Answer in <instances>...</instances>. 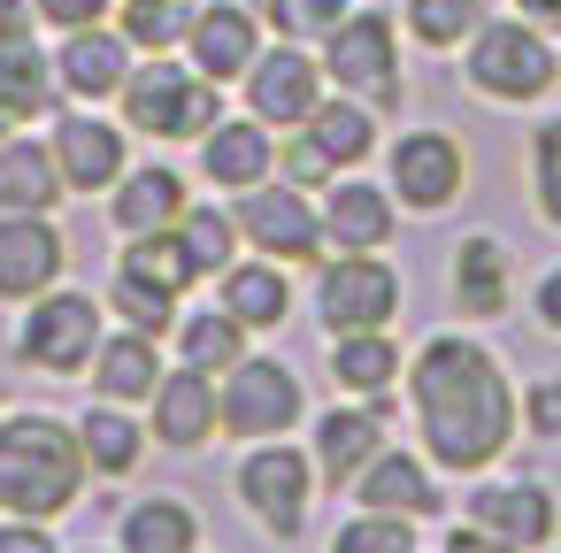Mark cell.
I'll list each match as a JSON object with an SVG mask.
<instances>
[{
  "instance_id": "obj_1",
  "label": "cell",
  "mask_w": 561,
  "mask_h": 553,
  "mask_svg": "<svg viewBox=\"0 0 561 553\" xmlns=\"http://www.w3.org/2000/svg\"><path fill=\"white\" fill-rule=\"evenodd\" d=\"M408 400H415V423H423V461H438L454 476L492 469L515 446V423H523L500 354L469 331H438V338L415 346Z\"/></svg>"
},
{
  "instance_id": "obj_2",
  "label": "cell",
  "mask_w": 561,
  "mask_h": 553,
  "mask_svg": "<svg viewBox=\"0 0 561 553\" xmlns=\"http://www.w3.org/2000/svg\"><path fill=\"white\" fill-rule=\"evenodd\" d=\"M85 476L93 469H85L78 423H62V415H9L0 423V515L55 522L78 507Z\"/></svg>"
},
{
  "instance_id": "obj_3",
  "label": "cell",
  "mask_w": 561,
  "mask_h": 553,
  "mask_svg": "<svg viewBox=\"0 0 561 553\" xmlns=\"http://www.w3.org/2000/svg\"><path fill=\"white\" fill-rule=\"evenodd\" d=\"M469 93L477 101H500V108H523V101H546L553 93V78H561V55H553V39L538 32V24H523V16H507V24H477V39H469Z\"/></svg>"
},
{
  "instance_id": "obj_4",
  "label": "cell",
  "mask_w": 561,
  "mask_h": 553,
  "mask_svg": "<svg viewBox=\"0 0 561 553\" xmlns=\"http://www.w3.org/2000/svg\"><path fill=\"white\" fill-rule=\"evenodd\" d=\"M216 93H224V85H208L201 70H178L170 55H147V62L124 70V85H116L124 124H131L139 139H201V131H216V116H224Z\"/></svg>"
},
{
  "instance_id": "obj_5",
  "label": "cell",
  "mask_w": 561,
  "mask_h": 553,
  "mask_svg": "<svg viewBox=\"0 0 561 553\" xmlns=\"http://www.w3.org/2000/svg\"><path fill=\"white\" fill-rule=\"evenodd\" d=\"M231 492L239 507L270 530V538H300L308 530V499H316V461L285 438H262L247 446V461L231 469Z\"/></svg>"
},
{
  "instance_id": "obj_6",
  "label": "cell",
  "mask_w": 561,
  "mask_h": 553,
  "mask_svg": "<svg viewBox=\"0 0 561 553\" xmlns=\"http://www.w3.org/2000/svg\"><path fill=\"white\" fill-rule=\"evenodd\" d=\"M323 78L354 101H377L392 108L400 101V32L377 16V9H346L331 32H323Z\"/></svg>"
},
{
  "instance_id": "obj_7",
  "label": "cell",
  "mask_w": 561,
  "mask_h": 553,
  "mask_svg": "<svg viewBox=\"0 0 561 553\" xmlns=\"http://www.w3.org/2000/svg\"><path fill=\"white\" fill-rule=\"evenodd\" d=\"M400 315V269L385 254H331L316 269V323L331 338L346 331H392Z\"/></svg>"
},
{
  "instance_id": "obj_8",
  "label": "cell",
  "mask_w": 561,
  "mask_h": 553,
  "mask_svg": "<svg viewBox=\"0 0 561 553\" xmlns=\"http://www.w3.org/2000/svg\"><path fill=\"white\" fill-rule=\"evenodd\" d=\"M216 407H224V430L231 438H285L293 423H300V407H308V392H300V377L285 369V361H231L224 377H216Z\"/></svg>"
},
{
  "instance_id": "obj_9",
  "label": "cell",
  "mask_w": 561,
  "mask_h": 553,
  "mask_svg": "<svg viewBox=\"0 0 561 553\" xmlns=\"http://www.w3.org/2000/svg\"><path fill=\"white\" fill-rule=\"evenodd\" d=\"M385 193H392L408 216H446V208L469 193V154H461V139H454V131H400V139H392Z\"/></svg>"
},
{
  "instance_id": "obj_10",
  "label": "cell",
  "mask_w": 561,
  "mask_h": 553,
  "mask_svg": "<svg viewBox=\"0 0 561 553\" xmlns=\"http://www.w3.org/2000/svg\"><path fill=\"white\" fill-rule=\"evenodd\" d=\"M101 338H108V331H101V300L55 292V285H47V292L32 300V315L16 323V354H24L32 369H47V377H78Z\"/></svg>"
},
{
  "instance_id": "obj_11",
  "label": "cell",
  "mask_w": 561,
  "mask_h": 553,
  "mask_svg": "<svg viewBox=\"0 0 561 553\" xmlns=\"http://www.w3.org/2000/svg\"><path fill=\"white\" fill-rule=\"evenodd\" d=\"M231 223H239V239H247L254 254H270V262H316V254H323V216H316L308 193L285 185V177L247 185L239 208H231Z\"/></svg>"
},
{
  "instance_id": "obj_12",
  "label": "cell",
  "mask_w": 561,
  "mask_h": 553,
  "mask_svg": "<svg viewBox=\"0 0 561 553\" xmlns=\"http://www.w3.org/2000/svg\"><path fill=\"white\" fill-rule=\"evenodd\" d=\"M461 522H477L484 538H500L507 553H538L553 545L561 530V499L538 484V476H500V484H477L461 499Z\"/></svg>"
},
{
  "instance_id": "obj_13",
  "label": "cell",
  "mask_w": 561,
  "mask_h": 553,
  "mask_svg": "<svg viewBox=\"0 0 561 553\" xmlns=\"http://www.w3.org/2000/svg\"><path fill=\"white\" fill-rule=\"evenodd\" d=\"M239 85H247V116H254V124H270V131H300L308 108L323 101V62H308L300 39H277V47L254 55V70H247Z\"/></svg>"
},
{
  "instance_id": "obj_14",
  "label": "cell",
  "mask_w": 561,
  "mask_h": 553,
  "mask_svg": "<svg viewBox=\"0 0 561 553\" xmlns=\"http://www.w3.org/2000/svg\"><path fill=\"white\" fill-rule=\"evenodd\" d=\"M193 70L208 85H239L262 55V16L247 9V0H208V9H193Z\"/></svg>"
},
{
  "instance_id": "obj_15",
  "label": "cell",
  "mask_w": 561,
  "mask_h": 553,
  "mask_svg": "<svg viewBox=\"0 0 561 553\" xmlns=\"http://www.w3.org/2000/svg\"><path fill=\"white\" fill-rule=\"evenodd\" d=\"M70 246L55 231V216H0V300H39L47 285H62Z\"/></svg>"
},
{
  "instance_id": "obj_16",
  "label": "cell",
  "mask_w": 561,
  "mask_h": 553,
  "mask_svg": "<svg viewBox=\"0 0 561 553\" xmlns=\"http://www.w3.org/2000/svg\"><path fill=\"white\" fill-rule=\"evenodd\" d=\"M55 170H62V185L70 193H108L124 170H131V147H124V131L116 124H101V116H55Z\"/></svg>"
},
{
  "instance_id": "obj_17",
  "label": "cell",
  "mask_w": 561,
  "mask_h": 553,
  "mask_svg": "<svg viewBox=\"0 0 561 553\" xmlns=\"http://www.w3.org/2000/svg\"><path fill=\"white\" fill-rule=\"evenodd\" d=\"M147 407H154L147 438H162V446H178V453H193V446H208V438L224 430L216 377H201V369H162V384L147 392Z\"/></svg>"
},
{
  "instance_id": "obj_18",
  "label": "cell",
  "mask_w": 561,
  "mask_h": 553,
  "mask_svg": "<svg viewBox=\"0 0 561 553\" xmlns=\"http://www.w3.org/2000/svg\"><path fill=\"white\" fill-rule=\"evenodd\" d=\"M362 507H377V515H408V522H431L438 515V476H431V461H415V453H400V446H377L362 469H354V484H346Z\"/></svg>"
},
{
  "instance_id": "obj_19",
  "label": "cell",
  "mask_w": 561,
  "mask_h": 553,
  "mask_svg": "<svg viewBox=\"0 0 561 553\" xmlns=\"http://www.w3.org/2000/svg\"><path fill=\"white\" fill-rule=\"evenodd\" d=\"M392 223H400V200L377 193L369 177H339L323 193V246H339V254H385Z\"/></svg>"
},
{
  "instance_id": "obj_20",
  "label": "cell",
  "mask_w": 561,
  "mask_h": 553,
  "mask_svg": "<svg viewBox=\"0 0 561 553\" xmlns=\"http://www.w3.org/2000/svg\"><path fill=\"white\" fill-rule=\"evenodd\" d=\"M185 200H193V185H185L178 170H162V162H139V170H124V177L108 185V223H116V239L170 231V223L185 216Z\"/></svg>"
},
{
  "instance_id": "obj_21",
  "label": "cell",
  "mask_w": 561,
  "mask_h": 553,
  "mask_svg": "<svg viewBox=\"0 0 561 553\" xmlns=\"http://www.w3.org/2000/svg\"><path fill=\"white\" fill-rule=\"evenodd\" d=\"M377 446H385V400H354V407L316 415V476L323 484H354V469Z\"/></svg>"
},
{
  "instance_id": "obj_22",
  "label": "cell",
  "mask_w": 561,
  "mask_h": 553,
  "mask_svg": "<svg viewBox=\"0 0 561 553\" xmlns=\"http://www.w3.org/2000/svg\"><path fill=\"white\" fill-rule=\"evenodd\" d=\"M124 70H131V39H124V32H101V24L62 32V55H55L62 93H78V101H116Z\"/></svg>"
},
{
  "instance_id": "obj_23",
  "label": "cell",
  "mask_w": 561,
  "mask_h": 553,
  "mask_svg": "<svg viewBox=\"0 0 561 553\" xmlns=\"http://www.w3.org/2000/svg\"><path fill=\"white\" fill-rule=\"evenodd\" d=\"M270 162H277V147H270V124L254 131V116H216V131H201V177L224 193L262 185Z\"/></svg>"
},
{
  "instance_id": "obj_24",
  "label": "cell",
  "mask_w": 561,
  "mask_h": 553,
  "mask_svg": "<svg viewBox=\"0 0 561 553\" xmlns=\"http://www.w3.org/2000/svg\"><path fill=\"white\" fill-rule=\"evenodd\" d=\"M62 170H55V147L39 139H0V216H55L62 208Z\"/></svg>"
},
{
  "instance_id": "obj_25",
  "label": "cell",
  "mask_w": 561,
  "mask_h": 553,
  "mask_svg": "<svg viewBox=\"0 0 561 553\" xmlns=\"http://www.w3.org/2000/svg\"><path fill=\"white\" fill-rule=\"evenodd\" d=\"M216 300L247 323V331H277L285 315H293V285H285V262H270V254H254V262H231V269H216Z\"/></svg>"
},
{
  "instance_id": "obj_26",
  "label": "cell",
  "mask_w": 561,
  "mask_h": 553,
  "mask_svg": "<svg viewBox=\"0 0 561 553\" xmlns=\"http://www.w3.org/2000/svg\"><path fill=\"white\" fill-rule=\"evenodd\" d=\"M85 377H93V392H101V400L139 407V400L162 384V354H154V338H147V331H116V338H101V346H93Z\"/></svg>"
},
{
  "instance_id": "obj_27",
  "label": "cell",
  "mask_w": 561,
  "mask_h": 553,
  "mask_svg": "<svg viewBox=\"0 0 561 553\" xmlns=\"http://www.w3.org/2000/svg\"><path fill=\"white\" fill-rule=\"evenodd\" d=\"M400 377H408V354H400L392 331H346L331 346V384L354 392V400H385Z\"/></svg>"
},
{
  "instance_id": "obj_28",
  "label": "cell",
  "mask_w": 561,
  "mask_h": 553,
  "mask_svg": "<svg viewBox=\"0 0 561 553\" xmlns=\"http://www.w3.org/2000/svg\"><path fill=\"white\" fill-rule=\"evenodd\" d=\"M116 545H124V553H193V545H201V515H193L178 492L131 499V507L116 515Z\"/></svg>"
},
{
  "instance_id": "obj_29",
  "label": "cell",
  "mask_w": 561,
  "mask_h": 553,
  "mask_svg": "<svg viewBox=\"0 0 561 553\" xmlns=\"http://www.w3.org/2000/svg\"><path fill=\"white\" fill-rule=\"evenodd\" d=\"M454 308L461 315H500L507 308V246L492 231H469L454 246Z\"/></svg>"
},
{
  "instance_id": "obj_30",
  "label": "cell",
  "mask_w": 561,
  "mask_h": 553,
  "mask_svg": "<svg viewBox=\"0 0 561 553\" xmlns=\"http://www.w3.org/2000/svg\"><path fill=\"white\" fill-rule=\"evenodd\" d=\"M300 131L331 154V170H354V162H369V154H377V116H369V101H354V93L316 101Z\"/></svg>"
},
{
  "instance_id": "obj_31",
  "label": "cell",
  "mask_w": 561,
  "mask_h": 553,
  "mask_svg": "<svg viewBox=\"0 0 561 553\" xmlns=\"http://www.w3.org/2000/svg\"><path fill=\"white\" fill-rule=\"evenodd\" d=\"M239 354H247V323H239L224 300H216V308H193V315L178 308V361H185V369L224 377Z\"/></svg>"
},
{
  "instance_id": "obj_32",
  "label": "cell",
  "mask_w": 561,
  "mask_h": 553,
  "mask_svg": "<svg viewBox=\"0 0 561 553\" xmlns=\"http://www.w3.org/2000/svg\"><path fill=\"white\" fill-rule=\"evenodd\" d=\"M78 446H85V469H93V476H131V469L147 461V430H139L116 400H101V407L78 415Z\"/></svg>"
},
{
  "instance_id": "obj_33",
  "label": "cell",
  "mask_w": 561,
  "mask_h": 553,
  "mask_svg": "<svg viewBox=\"0 0 561 553\" xmlns=\"http://www.w3.org/2000/svg\"><path fill=\"white\" fill-rule=\"evenodd\" d=\"M55 93H62L55 55H39L32 39H9V47H0V108H9L16 124L47 116V108H55Z\"/></svg>"
},
{
  "instance_id": "obj_34",
  "label": "cell",
  "mask_w": 561,
  "mask_h": 553,
  "mask_svg": "<svg viewBox=\"0 0 561 553\" xmlns=\"http://www.w3.org/2000/svg\"><path fill=\"white\" fill-rule=\"evenodd\" d=\"M170 231H178V246H185L193 277H216V269H231V262H239V223H231L224 208H201V200H185V216H178Z\"/></svg>"
},
{
  "instance_id": "obj_35",
  "label": "cell",
  "mask_w": 561,
  "mask_h": 553,
  "mask_svg": "<svg viewBox=\"0 0 561 553\" xmlns=\"http://www.w3.org/2000/svg\"><path fill=\"white\" fill-rule=\"evenodd\" d=\"M484 24V0H408V39L446 55V47H469Z\"/></svg>"
},
{
  "instance_id": "obj_36",
  "label": "cell",
  "mask_w": 561,
  "mask_h": 553,
  "mask_svg": "<svg viewBox=\"0 0 561 553\" xmlns=\"http://www.w3.org/2000/svg\"><path fill=\"white\" fill-rule=\"evenodd\" d=\"M108 308L124 315V331H147V338L178 331V292H162V285H147V277H131V269L108 277Z\"/></svg>"
},
{
  "instance_id": "obj_37",
  "label": "cell",
  "mask_w": 561,
  "mask_h": 553,
  "mask_svg": "<svg viewBox=\"0 0 561 553\" xmlns=\"http://www.w3.org/2000/svg\"><path fill=\"white\" fill-rule=\"evenodd\" d=\"M139 55H170L185 32H193V9L185 0H124V24H116Z\"/></svg>"
},
{
  "instance_id": "obj_38",
  "label": "cell",
  "mask_w": 561,
  "mask_h": 553,
  "mask_svg": "<svg viewBox=\"0 0 561 553\" xmlns=\"http://www.w3.org/2000/svg\"><path fill=\"white\" fill-rule=\"evenodd\" d=\"M116 269L147 277V285H162V292H185V285H193V262H185L178 231H139V239H124V262H116Z\"/></svg>"
},
{
  "instance_id": "obj_39",
  "label": "cell",
  "mask_w": 561,
  "mask_h": 553,
  "mask_svg": "<svg viewBox=\"0 0 561 553\" xmlns=\"http://www.w3.org/2000/svg\"><path fill=\"white\" fill-rule=\"evenodd\" d=\"M331 553H415V522H408V515H377V507H362L354 522H339Z\"/></svg>"
},
{
  "instance_id": "obj_40",
  "label": "cell",
  "mask_w": 561,
  "mask_h": 553,
  "mask_svg": "<svg viewBox=\"0 0 561 553\" xmlns=\"http://www.w3.org/2000/svg\"><path fill=\"white\" fill-rule=\"evenodd\" d=\"M530 193H538V223L561 231V116L530 131Z\"/></svg>"
},
{
  "instance_id": "obj_41",
  "label": "cell",
  "mask_w": 561,
  "mask_h": 553,
  "mask_svg": "<svg viewBox=\"0 0 561 553\" xmlns=\"http://www.w3.org/2000/svg\"><path fill=\"white\" fill-rule=\"evenodd\" d=\"M523 430L561 446V377H538V384H530V400H523Z\"/></svg>"
},
{
  "instance_id": "obj_42",
  "label": "cell",
  "mask_w": 561,
  "mask_h": 553,
  "mask_svg": "<svg viewBox=\"0 0 561 553\" xmlns=\"http://www.w3.org/2000/svg\"><path fill=\"white\" fill-rule=\"evenodd\" d=\"M285 185H331V154H323L308 131L285 147Z\"/></svg>"
},
{
  "instance_id": "obj_43",
  "label": "cell",
  "mask_w": 561,
  "mask_h": 553,
  "mask_svg": "<svg viewBox=\"0 0 561 553\" xmlns=\"http://www.w3.org/2000/svg\"><path fill=\"white\" fill-rule=\"evenodd\" d=\"M32 9H39V24H55V32H85V24L108 16V0H32Z\"/></svg>"
},
{
  "instance_id": "obj_44",
  "label": "cell",
  "mask_w": 561,
  "mask_h": 553,
  "mask_svg": "<svg viewBox=\"0 0 561 553\" xmlns=\"http://www.w3.org/2000/svg\"><path fill=\"white\" fill-rule=\"evenodd\" d=\"M0 553H55V538H47V522L9 515V522H0Z\"/></svg>"
},
{
  "instance_id": "obj_45",
  "label": "cell",
  "mask_w": 561,
  "mask_h": 553,
  "mask_svg": "<svg viewBox=\"0 0 561 553\" xmlns=\"http://www.w3.org/2000/svg\"><path fill=\"white\" fill-rule=\"evenodd\" d=\"M254 16H262V24H270L277 39H308V32H316V24H308V9H300V0H262V9H254Z\"/></svg>"
},
{
  "instance_id": "obj_46",
  "label": "cell",
  "mask_w": 561,
  "mask_h": 553,
  "mask_svg": "<svg viewBox=\"0 0 561 553\" xmlns=\"http://www.w3.org/2000/svg\"><path fill=\"white\" fill-rule=\"evenodd\" d=\"M39 32V9H32V0H0V47H9V39H32Z\"/></svg>"
},
{
  "instance_id": "obj_47",
  "label": "cell",
  "mask_w": 561,
  "mask_h": 553,
  "mask_svg": "<svg viewBox=\"0 0 561 553\" xmlns=\"http://www.w3.org/2000/svg\"><path fill=\"white\" fill-rule=\"evenodd\" d=\"M438 553H507V545H500V538H484L477 522H461V530H446V538H438Z\"/></svg>"
},
{
  "instance_id": "obj_48",
  "label": "cell",
  "mask_w": 561,
  "mask_h": 553,
  "mask_svg": "<svg viewBox=\"0 0 561 553\" xmlns=\"http://www.w3.org/2000/svg\"><path fill=\"white\" fill-rule=\"evenodd\" d=\"M538 323L561 338V269H546V277H538Z\"/></svg>"
},
{
  "instance_id": "obj_49",
  "label": "cell",
  "mask_w": 561,
  "mask_h": 553,
  "mask_svg": "<svg viewBox=\"0 0 561 553\" xmlns=\"http://www.w3.org/2000/svg\"><path fill=\"white\" fill-rule=\"evenodd\" d=\"M515 16L538 24V32H561V0H515Z\"/></svg>"
},
{
  "instance_id": "obj_50",
  "label": "cell",
  "mask_w": 561,
  "mask_h": 553,
  "mask_svg": "<svg viewBox=\"0 0 561 553\" xmlns=\"http://www.w3.org/2000/svg\"><path fill=\"white\" fill-rule=\"evenodd\" d=\"M300 9H308V24H316V32H331V24L354 9V0H300Z\"/></svg>"
},
{
  "instance_id": "obj_51",
  "label": "cell",
  "mask_w": 561,
  "mask_h": 553,
  "mask_svg": "<svg viewBox=\"0 0 561 553\" xmlns=\"http://www.w3.org/2000/svg\"><path fill=\"white\" fill-rule=\"evenodd\" d=\"M9 131H16V116H9V108H0V139H9Z\"/></svg>"
},
{
  "instance_id": "obj_52",
  "label": "cell",
  "mask_w": 561,
  "mask_h": 553,
  "mask_svg": "<svg viewBox=\"0 0 561 553\" xmlns=\"http://www.w3.org/2000/svg\"><path fill=\"white\" fill-rule=\"evenodd\" d=\"M538 553H553V545H538Z\"/></svg>"
},
{
  "instance_id": "obj_53",
  "label": "cell",
  "mask_w": 561,
  "mask_h": 553,
  "mask_svg": "<svg viewBox=\"0 0 561 553\" xmlns=\"http://www.w3.org/2000/svg\"><path fill=\"white\" fill-rule=\"evenodd\" d=\"M85 553H101V545H85Z\"/></svg>"
},
{
  "instance_id": "obj_54",
  "label": "cell",
  "mask_w": 561,
  "mask_h": 553,
  "mask_svg": "<svg viewBox=\"0 0 561 553\" xmlns=\"http://www.w3.org/2000/svg\"><path fill=\"white\" fill-rule=\"evenodd\" d=\"M193 553H201V545H193Z\"/></svg>"
}]
</instances>
